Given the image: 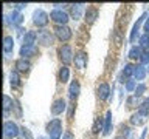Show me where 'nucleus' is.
Segmentation results:
<instances>
[{
    "mask_svg": "<svg viewBox=\"0 0 149 139\" xmlns=\"http://www.w3.org/2000/svg\"><path fill=\"white\" fill-rule=\"evenodd\" d=\"M47 133H48L50 139H61V134H62V120L58 118L51 119L47 124Z\"/></svg>",
    "mask_w": 149,
    "mask_h": 139,
    "instance_id": "obj_1",
    "label": "nucleus"
},
{
    "mask_svg": "<svg viewBox=\"0 0 149 139\" xmlns=\"http://www.w3.org/2000/svg\"><path fill=\"white\" fill-rule=\"evenodd\" d=\"M19 134H20V128L17 127L16 122L6 120V122L3 124V136L6 139H14V138H17Z\"/></svg>",
    "mask_w": 149,
    "mask_h": 139,
    "instance_id": "obj_2",
    "label": "nucleus"
},
{
    "mask_svg": "<svg viewBox=\"0 0 149 139\" xmlns=\"http://www.w3.org/2000/svg\"><path fill=\"white\" fill-rule=\"evenodd\" d=\"M50 19L56 23V26H62V25H67L68 14L65 11H62V9H53L50 12Z\"/></svg>",
    "mask_w": 149,
    "mask_h": 139,
    "instance_id": "obj_3",
    "label": "nucleus"
},
{
    "mask_svg": "<svg viewBox=\"0 0 149 139\" xmlns=\"http://www.w3.org/2000/svg\"><path fill=\"white\" fill-rule=\"evenodd\" d=\"M58 56H59V59H61V62H62L65 67L70 63V62H73V51L72 48H70L68 45H62L61 48L58 50Z\"/></svg>",
    "mask_w": 149,
    "mask_h": 139,
    "instance_id": "obj_4",
    "label": "nucleus"
},
{
    "mask_svg": "<svg viewBox=\"0 0 149 139\" xmlns=\"http://www.w3.org/2000/svg\"><path fill=\"white\" fill-rule=\"evenodd\" d=\"M53 40H54V36L51 34V31L48 30H39L37 31V42L44 46H50L53 45Z\"/></svg>",
    "mask_w": 149,
    "mask_h": 139,
    "instance_id": "obj_5",
    "label": "nucleus"
},
{
    "mask_svg": "<svg viewBox=\"0 0 149 139\" xmlns=\"http://www.w3.org/2000/svg\"><path fill=\"white\" fill-rule=\"evenodd\" d=\"M48 19H50V16L44 11V9H36V11L33 12V23H34L36 26H45L47 23H48Z\"/></svg>",
    "mask_w": 149,
    "mask_h": 139,
    "instance_id": "obj_6",
    "label": "nucleus"
},
{
    "mask_svg": "<svg viewBox=\"0 0 149 139\" xmlns=\"http://www.w3.org/2000/svg\"><path fill=\"white\" fill-rule=\"evenodd\" d=\"M54 36H56V39H59L61 42H67V40L72 39V30H70L67 25L56 26L54 28Z\"/></svg>",
    "mask_w": 149,
    "mask_h": 139,
    "instance_id": "obj_7",
    "label": "nucleus"
},
{
    "mask_svg": "<svg viewBox=\"0 0 149 139\" xmlns=\"http://www.w3.org/2000/svg\"><path fill=\"white\" fill-rule=\"evenodd\" d=\"M148 17H149V16H148V12H144L140 19H137L135 25L132 26V31H130V37H129L132 43H134L135 40H137V37H138V31H140V26H141V23H143V22H146V19H148Z\"/></svg>",
    "mask_w": 149,
    "mask_h": 139,
    "instance_id": "obj_8",
    "label": "nucleus"
},
{
    "mask_svg": "<svg viewBox=\"0 0 149 139\" xmlns=\"http://www.w3.org/2000/svg\"><path fill=\"white\" fill-rule=\"evenodd\" d=\"M82 12H86V5H84V3L70 5V16H72L73 20H78V19H81Z\"/></svg>",
    "mask_w": 149,
    "mask_h": 139,
    "instance_id": "obj_9",
    "label": "nucleus"
},
{
    "mask_svg": "<svg viewBox=\"0 0 149 139\" xmlns=\"http://www.w3.org/2000/svg\"><path fill=\"white\" fill-rule=\"evenodd\" d=\"M98 16H100V11H98V8H95V6H88V8L86 9V12H84L86 23H88V25L95 23V20L98 19Z\"/></svg>",
    "mask_w": 149,
    "mask_h": 139,
    "instance_id": "obj_10",
    "label": "nucleus"
},
{
    "mask_svg": "<svg viewBox=\"0 0 149 139\" xmlns=\"http://www.w3.org/2000/svg\"><path fill=\"white\" fill-rule=\"evenodd\" d=\"M5 22L11 23L13 26H17L23 22V16H22L20 11H13L9 16H5Z\"/></svg>",
    "mask_w": 149,
    "mask_h": 139,
    "instance_id": "obj_11",
    "label": "nucleus"
},
{
    "mask_svg": "<svg viewBox=\"0 0 149 139\" xmlns=\"http://www.w3.org/2000/svg\"><path fill=\"white\" fill-rule=\"evenodd\" d=\"M148 116L149 114H144L141 111H137V113H134L130 116V124L135 125V127H140V125H144L148 120Z\"/></svg>",
    "mask_w": 149,
    "mask_h": 139,
    "instance_id": "obj_12",
    "label": "nucleus"
},
{
    "mask_svg": "<svg viewBox=\"0 0 149 139\" xmlns=\"http://www.w3.org/2000/svg\"><path fill=\"white\" fill-rule=\"evenodd\" d=\"M74 67H76L78 70H84L87 67V54L84 53V51H79L78 54H74Z\"/></svg>",
    "mask_w": 149,
    "mask_h": 139,
    "instance_id": "obj_13",
    "label": "nucleus"
},
{
    "mask_svg": "<svg viewBox=\"0 0 149 139\" xmlns=\"http://www.w3.org/2000/svg\"><path fill=\"white\" fill-rule=\"evenodd\" d=\"M14 68H16V71H19V73H28V71H30V68H31V63L28 62L26 59L20 57V59L16 60Z\"/></svg>",
    "mask_w": 149,
    "mask_h": 139,
    "instance_id": "obj_14",
    "label": "nucleus"
},
{
    "mask_svg": "<svg viewBox=\"0 0 149 139\" xmlns=\"http://www.w3.org/2000/svg\"><path fill=\"white\" fill-rule=\"evenodd\" d=\"M65 107H67V104H65L64 99H56L53 102V105H51V113H53L54 116L62 114L64 110H65Z\"/></svg>",
    "mask_w": 149,
    "mask_h": 139,
    "instance_id": "obj_15",
    "label": "nucleus"
},
{
    "mask_svg": "<svg viewBox=\"0 0 149 139\" xmlns=\"http://www.w3.org/2000/svg\"><path fill=\"white\" fill-rule=\"evenodd\" d=\"M79 91H81V85H79V82L74 79V81L70 83V87H68V97L72 100H74L79 96Z\"/></svg>",
    "mask_w": 149,
    "mask_h": 139,
    "instance_id": "obj_16",
    "label": "nucleus"
},
{
    "mask_svg": "<svg viewBox=\"0 0 149 139\" xmlns=\"http://www.w3.org/2000/svg\"><path fill=\"white\" fill-rule=\"evenodd\" d=\"M96 94H98V97H100L101 100H106L107 97L110 96V87H109V83H101V85L98 87V90H96Z\"/></svg>",
    "mask_w": 149,
    "mask_h": 139,
    "instance_id": "obj_17",
    "label": "nucleus"
},
{
    "mask_svg": "<svg viewBox=\"0 0 149 139\" xmlns=\"http://www.w3.org/2000/svg\"><path fill=\"white\" fill-rule=\"evenodd\" d=\"M19 54H20L23 59H26V57H31V56L37 54V48H36L34 45H33V46L22 45V46H20V51H19Z\"/></svg>",
    "mask_w": 149,
    "mask_h": 139,
    "instance_id": "obj_18",
    "label": "nucleus"
},
{
    "mask_svg": "<svg viewBox=\"0 0 149 139\" xmlns=\"http://www.w3.org/2000/svg\"><path fill=\"white\" fill-rule=\"evenodd\" d=\"M36 40H37V32L34 31H28L23 36V45H26V46H33L36 43Z\"/></svg>",
    "mask_w": 149,
    "mask_h": 139,
    "instance_id": "obj_19",
    "label": "nucleus"
},
{
    "mask_svg": "<svg viewBox=\"0 0 149 139\" xmlns=\"http://www.w3.org/2000/svg\"><path fill=\"white\" fill-rule=\"evenodd\" d=\"M13 48H14V39L11 36H5V39H3V51H5V54H11Z\"/></svg>",
    "mask_w": 149,
    "mask_h": 139,
    "instance_id": "obj_20",
    "label": "nucleus"
},
{
    "mask_svg": "<svg viewBox=\"0 0 149 139\" xmlns=\"http://www.w3.org/2000/svg\"><path fill=\"white\" fill-rule=\"evenodd\" d=\"M126 104H127L129 108H135V107H138V108H140V105L143 104V100H141V97H140V96L134 94V96H129V97H127Z\"/></svg>",
    "mask_w": 149,
    "mask_h": 139,
    "instance_id": "obj_21",
    "label": "nucleus"
},
{
    "mask_svg": "<svg viewBox=\"0 0 149 139\" xmlns=\"http://www.w3.org/2000/svg\"><path fill=\"white\" fill-rule=\"evenodd\" d=\"M146 76V68L143 65H135V71H134V79L135 81H143Z\"/></svg>",
    "mask_w": 149,
    "mask_h": 139,
    "instance_id": "obj_22",
    "label": "nucleus"
},
{
    "mask_svg": "<svg viewBox=\"0 0 149 139\" xmlns=\"http://www.w3.org/2000/svg\"><path fill=\"white\" fill-rule=\"evenodd\" d=\"M9 83H11L13 88H17L19 85H20V76H19V71L13 70V71L9 73Z\"/></svg>",
    "mask_w": 149,
    "mask_h": 139,
    "instance_id": "obj_23",
    "label": "nucleus"
},
{
    "mask_svg": "<svg viewBox=\"0 0 149 139\" xmlns=\"http://www.w3.org/2000/svg\"><path fill=\"white\" fill-rule=\"evenodd\" d=\"M110 130H112V111L109 110L106 113V118H104V131L102 133L107 136V134L110 133Z\"/></svg>",
    "mask_w": 149,
    "mask_h": 139,
    "instance_id": "obj_24",
    "label": "nucleus"
},
{
    "mask_svg": "<svg viewBox=\"0 0 149 139\" xmlns=\"http://www.w3.org/2000/svg\"><path fill=\"white\" fill-rule=\"evenodd\" d=\"M134 71H135V65H132V63H127V65H124V70L121 71V77H124V79H129L130 76H134Z\"/></svg>",
    "mask_w": 149,
    "mask_h": 139,
    "instance_id": "obj_25",
    "label": "nucleus"
},
{
    "mask_svg": "<svg viewBox=\"0 0 149 139\" xmlns=\"http://www.w3.org/2000/svg\"><path fill=\"white\" fill-rule=\"evenodd\" d=\"M68 77H70V70H68V67H61V70H59V81L62 82V83H65L68 81Z\"/></svg>",
    "mask_w": 149,
    "mask_h": 139,
    "instance_id": "obj_26",
    "label": "nucleus"
},
{
    "mask_svg": "<svg viewBox=\"0 0 149 139\" xmlns=\"http://www.w3.org/2000/svg\"><path fill=\"white\" fill-rule=\"evenodd\" d=\"M141 48L140 46H132V48L129 50V57L130 59H141V56H143V53H141Z\"/></svg>",
    "mask_w": 149,
    "mask_h": 139,
    "instance_id": "obj_27",
    "label": "nucleus"
},
{
    "mask_svg": "<svg viewBox=\"0 0 149 139\" xmlns=\"http://www.w3.org/2000/svg\"><path fill=\"white\" fill-rule=\"evenodd\" d=\"M9 108H13V99H11L9 96L5 94V96H3V113H5V116L8 114Z\"/></svg>",
    "mask_w": 149,
    "mask_h": 139,
    "instance_id": "obj_28",
    "label": "nucleus"
},
{
    "mask_svg": "<svg viewBox=\"0 0 149 139\" xmlns=\"http://www.w3.org/2000/svg\"><path fill=\"white\" fill-rule=\"evenodd\" d=\"M140 48L146 51L149 48V34H143L140 37Z\"/></svg>",
    "mask_w": 149,
    "mask_h": 139,
    "instance_id": "obj_29",
    "label": "nucleus"
},
{
    "mask_svg": "<svg viewBox=\"0 0 149 139\" xmlns=\"http://www.w3.org/2000/svg\"><path fill=\"white\" fill-rule=\"evenodd\" d=\"M101 128H102V119H101V118H96V119H95V124H93V128H92L93 133L98 134ZM102 131H104V128H102Z\"/></svg>",
    "mask_w": 149,
    "mask_h": 139,
    "instance_id": "obj_30",
    "label": "nucleus"
},
{
    "mask_svg": "<svg viewBox=\"0 0 149 139\" xmlns=\"http://www.w3.org/2000/svg\"><path fill=\"white\" fill-rule=\"evenodd\" d=\"M138 111H141V113H144V114H149V97L146 100H143V104L140 105Z\"/></svg>",
    "mask_w": 149,
    "mask_h": 139,
    "instance_id": "obj_31",
    "label": "nucleus"
},
{
    "mask_svg": "<svg viewBox=\"0 0 149 139\" xmlns=\"http://www.w3.org/2000/svg\"><path fill=\"white\" fill-rule=\"evenodd\" d=\"M20 136H22V139H33L31 131H30L28 128H25V127L20 128Z\"/></svg>",
    "mask_w": 149,
    "mask_h": 139,
    "instance_id": "obj_32",
    "label": "nucleus"
},
{
    "mask_svg": "<svg viewBox=\"0 0 149 139\" xmlns=\"http://www.w3.org/2000/svg\"><path fill=\"white\" fill-rule=\"evenodd\" d=\"M135 88H137V81H127L126 82V91H135Z\"/></svg>",
    "mask_w": 149,
    "mask_h": 139,
    "instance_id": "obj_33",
    "label": "nucleus"
},
{
    "mask_svg": "<svg viewBox=\"0 0 149 139\" xmlns=\"http://www.w3.org/2000/svg\"><path fill=\"white\" fill-rule=\"evenodd\" d=\"M124 139H134V130H130L129 127H124Z\"/></svg>",
    "mask_w": 149,
    "mask_h": 139,
    "instance_id": "obj_34",
    "label": "nucleus"
},
{
    "mask_svg": "<svg viewBox=\"0 0 149 139\" xmlns=\"http://www.w3.org/2000/svg\"><path fill=\"white\" fill-rule=\"evenodd\" d=\"M144 90H146V85H144V83H140V85H137V88H135V94L141 96L144 93Z\"/></svg>",
    "mask_w": 149,
    "mask_h": 139,
    "instance_id": "obj_35",
    "label": "nucleus"
},
{
    "mask_svg": "<svg viewBox=\"0 0 149 139\" xmlns=\"http://www.w3.org/2000/svg\"><path fill=\"white\" fill-rule=\"evenodd\" d=\"M13 6L16 8V11H20V9H23L26 5H25V3H16V5H13Z\"/></svg>",
    "mask_w": 149,
    "mask_h": 139,
    "instance_id": "obj_36",
    "label": "nucleus"
},
{
    "mask_svg": "<svg viewBox=\"0 0 149 139\" xmlns=\"http://www.w3.org/2000/svg\"><path fill=\"white\" fill-rule=\"evenodd\" d=\"M144 34H149V17L144 22Z\"/></svg>",
    "mask_w": 149,
    "mask_h": 139,
    "instance_id": "obj_37",
    "label": "nucleus"
},
{
    "mask_svg": "<svg viewBox=\"0 0 149 139\" xmlns=\"http://www.w3.org/2000/svg\"><path fill=\"white\" fill-rule=\"evenodd\" d=\"M62 139H74V138H73V134L70 133V131H65L64 136H62Z\"/></svg>",
    "mask_w": 149,
    "mask_h": 139,
    "instance_id": "obj_38",
    "label": "nucleus"
},
{
    "mask_svg": "<svg viewBox=\"0 0 149 139\" xmlns=\"http://www.w3.org/2000/svg\"><path fill=\"white\" fill-rule=\"evenodd\" d=\"M146 133H148V130H143V133H141V138H140V139H144V138H146Z\"/></svg>",
    "mask_w": 149,
    "mask_h": 139,
    "instance_id": "obj_39",
    "label": "nucleus"
},
{
    "mask_svg": "<svg viewBox=\"0 0 149 139\" xmlns=\"http://www.w3.org/2000/svg\"><path fill=\"white\" fill-rule=\"evenodd\" d=\"M115 139H124V136H116Z\"/></svg>",
    "mask_w": 149,
    "mask_h": 139,
    "instance_id": "obj_40",
    "label": "nucleus"
},
{
    "mask_svg": "<svg viewBox=\"0 0 149 139\" xmlns=\"http://www.w3.org/2000/svg\"><path fill=\"white\" fill-rule=\"evenodd\" d=\"M39 139H44V138H39Z\"/></svg>",
    "mask_w": 149,
    "mask_h": 139,
    "instance_id": "obj_41",
    "label": "nucleus"
}]
</instances>
